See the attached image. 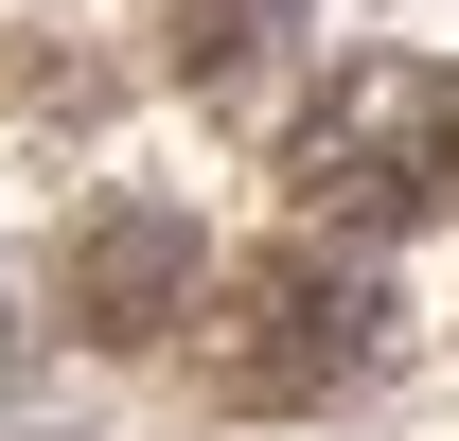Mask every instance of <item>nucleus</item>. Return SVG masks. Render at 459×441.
I'll use <instances>...</instances> for the list:
<instances>
[{
  "instance_id": "f257e3e1",
  "label": "nucleus",
  "mask_w": 459,
  "mask_h": 441,
  "mask_svg": "<svg viewBox=\"0 0 459 441\" xmlns=\"http://www.w3.org/2000/svg\"><path fill=\"white\" fill-rule=\"evenodd\" d=\"M353 353H371V282L318 265V247L230 265V282H212V318H195V388H212V406H318Z\"/></svg>"
},
{
  "instance_id": "f03ea898",
  "label": "nucleus",
  "mask_w": 459,
  "mask_h": 441,
  "mask_svg": "<svg viewBox=\"0 0 459 441\" xmlns=\"http://www.w3.org/2000/svg\"><path fill=\"white\" fill-rule=\"evenodd\" d=\"M300 212L318 229H406L459 195V71H371V89H336V107L283 142Z\"/></svg>"
},
{
  "instance_id": "7ed1b4c3",
  "label": "nucleus",
  "mask_w": 459,
  "mask_h": 441,
  "mask_svg": "<svg viewBox=\"0 0 459 441\" xmlns=\"http://www.w3.org/2000/svg\"><path fill=\"white\" fill-rule=\"evenodd\" d=\"M195 318V229L177 212H89V247H71V335H107V353H142V335Z\"/></svg>"
},
{
  "instance_id": "20e7f679",
  "label": "nucleus",
  "mask_w": 459,
  "mask_h": 441,
  "mask_svg": "<svg viewBox=\"0 0 459 441\" xmlns=\"http://www.w3.org/2000/svg\"><path fill=\"white\" fill-rule=\"evenodd\" d=\"M300 0H160V36H177V71H247L265 36H283Z\"/></svg>"
}]
</instances>
